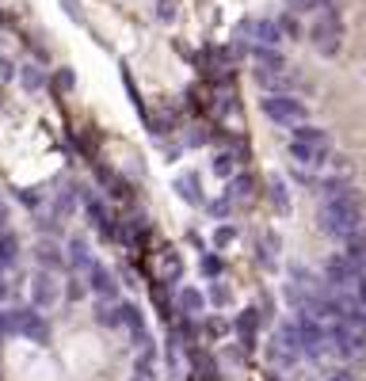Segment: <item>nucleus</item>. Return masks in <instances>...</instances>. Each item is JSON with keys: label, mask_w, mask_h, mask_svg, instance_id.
Here are the masks:
<instances>
[{"label": "nucleus", "mask_w": 366, "mask_h": 381, "mask_svg": "<svg viewBox=\"0 0 366 381\" xmlns=\"http://www.w3.org/2000/svg\"><path fill=\"white\" fill-rule=\"evenodd\" d=\"M214 172L222 176V180H233V176H237V160H233L229 153H218V157H214Z\"/></svg>", "instance_id": "nucleus-16"}, {"label": "nucleus", "mask_w": 366, "mask_h": 381, "mask_svg": "<svg viewBox=\"0 0 366 381\" xmlns=\"http://www.w3.org/2000/svg\"><path fill=\"white\" fill-rule=\"evenodd\" d=\"M321 229L340 244L366 240V214H363V194L359 187H344L336 194H324L321 202Z\"/></svg>", "instance_id": "nucleus-1"}, {"label": "nucleus", "mask_w": 366, "mask_h": 381, "mask_svg": "<svg viewBox=\"0 0 366 381\" xmlns=\"http://www.w3.org/2000/svg\"><path fill=\"white\" fill-rule=\"evenodd\" d=\"M54 302H58V282H54L50 274H38L35 279V305L38 309H50Z\"/></svg>", "instance_id": "nucleus-11"}, {"label": "nucleus", "mask_w": 366, "mask_h": 381, "mask_svg": "<svg viewBox=\"0 0 366 381\" xmlns=\"http://www.w3.org/2000/svg\"><path fill=\"white\" fill-rule=\"evenodd\" d=\"M328 149H317V145H302V141H290V160H294L298 168H305V172H321V168H328Z\"/></svg>", "instance_id": "nucleus-8"}, {"label": "nucleus", "mask_w": 366, "mask_h": 381, "mask_svg": "<svg viewBox=\"0 0 366 381\" xmlns=\"http://www.w3.org/2000/svg\"><path fill=\"white\" fill-rule=\"evenodd\" d=\"M180 191H183V199L191 202V206H199V202H202V187L195 183V176H180Z\"/></svg>", "instance_id": "nucleus-17"}, {"label": "nucleus", "mask_w": 366, "mask_h": 381, "mask_svg": "<svg viewBox=\"0 0 366 381\" xmlns=\"http://www.w3.org/2000/svg\"><path fill=\"white\" fill-rule=\"evenodd\" d=\"M15 259H20V240H15L12 233H4V237H0V271H8Z\"/></svg>", "instance_id": "nucleus-14"}, {"label": "nucleus", "mask_w": 366, "mask_h": 381, "mask_svg": "<svg viewBox=\"0 0 366 381\" xmlns=\"http://www.w3.org/2000/svg\"><path fill=\"white\" fill-rule=\"evenodd\" d=\"M202 271H206V274H222V259L206 256V259H202Z\"/></svg>", "instance_id": "nucleus-23"}, {"label": "nucleus", "mask_w": 366, "mask_h": 381, "mask_svg": "<svg viewBox=\"0 0 366 381\" xmlns=\"http://www.w3.org/2000/svg\"><path fill=\"white\" fill-rule=\"evenodd\" d=\"M92 290L103 297H115V282H111V274L103 267H92Z\"/></svg>", "instance_id": "nucleus-15"}, {"label": "nucleus", "mask_w": 366, "mask_h": 381, "mask_svg": "<svg viewBox=\"0 0 366 381\" xmlns=\"http://www.w3.org/2000/svg\"><path fill=\"white\" fill-rule=\"evenodd\" d=\"M359 279H363V271H359V263H355L347 252L332 256L328 263H324V282H328L332 290H351Z\"/></svg>", "instance_id": "nucleus-6"}, {"label": "nucleus", "mask_w": 366, "mask_h": 381, "mask_svg": "<svg viewBox=\"0 0 366 381\" xmlns=\"http://www.w3.org/2000/svg\"><path fill=\"white\" fill-rule=\"evenodd\" d=\"M275 248H279V237H275V233H264V252H256V259L264 267H271L275 263Z\"/></svg>", "instance_id": "nucleus-18"}, {"label": "nucleus", "mask_w": 366, "mask_h": 381, "mask_svg": "<svg viewBox=\"0 0 366 381\" xmlns=\"http://www.w3.org/2000/svg\"><path fill=\"white\" fill-rule=\"evenodd\" d=\"M4 328L20 332V336H31V339H38V343H46V336H50V328H46V324L38 320V313H31V309H12L4 317Z\"/></svg>", "instance_id": "nucleus-7"}, {"label": "nucleus", "mask_w": 366, "mask_h": 381, "mask_svg": "<svg viewBox=\"0 0 366 381\" xmlns=\"http://www.w3.org/2000/svg\"><path fill=\"white\" fill-rule=\"evenodd\" d=\"M38 259H43L46 267H58V263H61V259L54 256V248H50V244H43V248H38Z\"/></svg>", "instance_id": "nucleus-22"}, {"label": "nucleus", "mask_w": 366, "mask_h": 381, "mask_svg": "<svg viewBox=\"0 0 366 381\" xmlns=\"http://www.w3.org/2000/svg\"><path fill=\"white\" fill-rule=\"evenodd\" d=\"M279 42H282V27L275 20H259L256 23V46H275L279 50Z\"/></svg>", "instance_id": "nucleus-13"}, {"label": "nucleus", "mask_w": 366, "mask_h": 381, "mask_svg": "<svg viewBox=\"0 0 366 381\" xmlns=\"http://www.w3.org/2000/svg\"><path fill=\"white\" fill-rule=\"evenodd\" d=\"M309 42H313V50L321 54V58H336V54L344 50V23H340L336 0H328V4L321 8V15L313 20V27H309Z\"/></svg>", "instance_id": "nucleus-2"}, {"label": "nucleus", "mask_w": 366, "mask_h": 381, "mask_svg": "<svg viewBox=\"0 0 366 381\" xmlns=\"http://www.w3.org/2000/svg\"><path fill=\"white\" fill-rule=\"evenodd\" d=\"M233 237H237V229H233V225H222V229L214 233V244H218V248H225Z\"/></svg>", "instance_id": "nucleus-21"}, {"label": "nucleus", "mask_w": 366, "mask_h": 381, "mask_svg": "<svg viewBox=\"0 0 366 381\" xmlns=\"http://www.w3.org/2000/svg\"><path fill=\"white\" fill-rule=\"evenodd\" d=\"M252 194H256V191H252V176H233V180H229V191H225V199H229V202H241V206H248Z\"/></svg>", "instance_id": "nucleus-12"}, {"label": "nucleus", "mask_w": 366, "mask_h": 381, "mask_svg": "<svg viewBox=\"0 0 366 381\" xmlns=\"http://www.w3.org/2000/svg\"><path fill=\"white\" fill-rule=\"evenodd\" d=\"M259 111L282 130H294V126L309 123V107L298 100V95H290V92H267L264 100H259Z\"/></svg>", "instance_id": "nucleus-3"}, {"label": "nucleus", "mask_w": 366, "mask_h": 381, "mask_svg": "<svg viewBox=\"0 0 366 381\" xmlns=\"http://www.w3.org/2000/svg\"><path fill=\"white\" fill-rule=\"evenodd\" d=\"M267 199H271L275 214H290V191H287V183H282V176H271V180H267Z\"/></svg>", "instance_id": "nucleus-10"}, {"label": "nucleus", "mask_w": 366, "mask_h": 381, "mask_svg": "<svg viewBox=\"0 0 366 381\" xmlns=\"http://www.w3.org/2000/svg\"><path fill=\"white\" fill-rule=\"evenodd\" d=\"M290 141H302V145H317V149H328L332 153V134L324 126H313V123H302L294 126V137Z\"/></svg>", "instance_id": "nucleus-9"}, {"label": "nucleus", "mask_w": 366, "mask_h": 381, "mask_svg": "<svg viewBox=\"0 0 366 381\" xmlns=\"http://www.w3.org/2000/svg\"><path fill=\"white\" fill-rule=\"evenodd\" d=\"M287 4L294 8V12H321L328 0H287Z\"/></svg>", "instance_id": "nucleus-20"}, {"label": "nucleus", "mask_w": 366, "mask_h": 381, "mask_svg": "<svg viewBox=\"0 0 366 381\" xmlns=\"http://www.w3.org/2000/svg\"><path fill=\"white\" fill-rule=\"evenodd\" d=\"M180 309L191 313V317H195V313H202V294H199V290H183V294H180Z\"/></svg>", "instance_id": "nucleus-19"}, {"label": "nucleus", "mask_w": 366, "mask_h": 381, "mask_svg": "<svg viewBox=\"0 0 366 381\" xmlns=\"http://www.w3.org/2000/svg\"><path fill=\"white\" fill-rule=\"evenodd\" d=\"M332 351H336L340 359H363L366 355V332L355 328V324H347V320H336L332 324Z\"/></svg>", "instance_id": "nucleus-5"}, {"label": "nucleus", "mask_w": 366, "mask_h": 381, "mask_svg": "<svg viewBox=\"0 0 366 381\" xmlns=\"http://www.w3.org/2000/svg\"><path fill=\"white\" fill-rule=\"evenodd\" d=\"M328 381H351V374H336V378H328Z\"/></svg>", "instance_id": "nucleus-24"}, {"label": "nucleus", "mask_w": 366, "mask_h": 381, "mask_svg": "<svg viewBox=\"0 0 366 381\" xmlns=\"http://www.w3.org/2000/svg\"><path fill=\"white\" fill-rule=\"evenodd\" d=\"M252 61H256V80L264 88H282V84H290V77H287V58H282L275 46H256V54H252Z\"/></svg>", "instance_id": "nucleus-4"}]
</instances>
